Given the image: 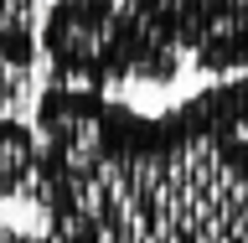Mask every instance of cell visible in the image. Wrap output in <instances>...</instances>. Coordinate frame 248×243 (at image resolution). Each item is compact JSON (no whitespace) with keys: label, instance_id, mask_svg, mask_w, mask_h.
<instances>
[{"label":"cell","instance_id":"1","mask_svg":"<svg viewBox=\"0 0 248 243\" xmlns=\"http://www.w3.org/2000/svg\"><path fill=\"white\" fill-rule=\"evenodd\" d=\"M36 197L52 243H248V78L166 114L93 88L36 98Z\"/></svg>","mask_w":248,"mask_h":243},{"label":"cell","instance_id":"2","mask_svg":"<svg viewBox=\"0 0 248 243\" xmlns=\"http://www.w3.org/2000/svg\"><path fill=\"white\" fill-rule=\"evenodd\" d=\"M42 57L62 88L176 83L186 62L140 26L124 0H52L42 16Z\"/></svg>","mask_w":248,"mask_h":243},{"label":"cell","instance_id":"3","mask_svg":"<svg viewBox=\"0 0 248 243\" xmlns=\"http://www.w3.org/2000/svg\"><path fill=\"white\" fill-rule=\"evenodd\" d=\"M155 42L176 52L191 73H248V0H124Z\"/></svg>","mask_w":248,"mask_h":243},{"label":"cell","instance_id":"4","mask_svg":"<svg viewBox=\"0 0 248 243\" xmlns=\"http://www.w3.org/2000/svg\"><path fill=\"white\" fill-rule=\"evenodd\" d=\"M42 31H31V0H5V88L26 83Z\"/></svg>","mask_w":248,"mask_h":243}]
</instances>
